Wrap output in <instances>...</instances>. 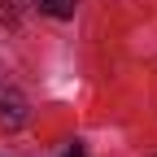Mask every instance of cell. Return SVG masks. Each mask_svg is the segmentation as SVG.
Returning a JSON list of instances; mask_svg holds the SVG:
<instances>
[{
  "mask_svg": "<svg viewBox=\"0 0 157 157\" xmlns=\"http://www.w3.org/2000/svg\"><path fill=\"white\" fill-rule=\"evenodd\" d=\"M26 96L17 92V87H5L0 92V131H17V127H26Z\"/></svg>",
  "mask_w": 157,
  "mask_h": 157,
  "instance_id": "obj_1",
  "label": "cell"
},
{
  "mask_svg": "<svg viewBox=\"0 0 157 157\" xmlns=\"http://www.w3.org/2000/svg\"><path fill=\"white\" fill-rule=\"evenodd\" d=\"M39 13H48V17H74V5L78 0H35Z\"/></svg>",
  "mask_w": 157,
  "mask_h": 157,
  "instance_id": "obj_2",
  "label": "cell"
},
{
  "mask_svg": "<svg viewBox=\"0 0 157 157\" xmlns=\"http://www.w3.org/2000/svg\"><path fill=\"white\" fill-rule=\"evenodd\" d=\"M66 157H83V148H70V153H66Z\"/></svg>",
  "mask_w": 157,
  "mask_h": 157,
  "instance_id": "obj_3",
  "label": "cell"
}]
</instances>
